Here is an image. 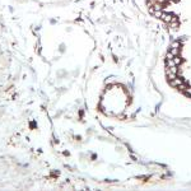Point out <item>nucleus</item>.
<instances>
[{"label": "nucleus", "mask_w": 191, "mask_h": 191, "mask_svg": "<svg viewBox=\"0 0 191 191\" xmlns=\"http://www.w3.org/2000/svg\"><path fill=\"white\" fill-rule=\"evenodd\" d=\"M182 83H185L182 78H175V79L170 80V84H171L172 87H178L180 84H182Z\"/></svg>", "instance_id": "obj_1"}, {"label": "nucleus", "mask_w": 191, "mask_h": 191, "mask_svg": "<svg viewBox=\"0 0 191 191\" xmlns=\"http://www.w3.org/2000/svg\"><path fill=\"white\" fill-rule=\"evenodd\" d=\"M171 47H181V43H180L178 41H175V42L171 43Z\"/></svg>", "instance_id": "obj_6"}, {"label": "nucleus", "mask_w": 191, "mask_h": 191, "mask_svg": "<svg viewBox=\"0 0 191 191\" xmlns=\"http://www.w3.org/2000/svg\"><path fill=\"white\" fill-rule=\"evenodd\" d=\"M183 92H185V94H187V96H190V97H191V87H187Z\"/></svg>", "instance_id": "obj_7"}, {"label": "nucleus", "mask_w": 191, "mask_h": 191, "mask_svg": "<svg viewBox=\"0 0 191 191\" xmlns=\"http://www.w3.org/2000/svg\"><path fill=\"white\" fill-rule=\"evenodd\" d=\"M152 14H153L155 18H161L162 14H163V12H162V10H152Z\"/></svg>", "instance_id": "obj_4"}, {"label": "nucleus", "mask_w": 191, "mask_h": 191, "mask_svg": "<svg viewBox=\"0 0 191 191\" xmlns=\"http://www.w3.org/2000/svg\"><path fill=\"white\" fill-rule=\"evenodd\" d=\"M173 61H175V64H176V66H178L180 64L182 63V59L180 57V56H175V57H173Z\"/></svg>", "instance_id": "obj_5"}, {"label": "nucleus", "mask_w": 191, "mask_h": 191, "mask_svg": "<svg viewBox=\"0 0 191 191\" xmlns=\"http://www.w3.org/2000/svg\"><path fill=\"white\" fill-rule=\"evenodd\" d=\"M172 18H173V15L170 14V13H163V14H162V17H161V19L163 20V22H166V23H170V22L172 20Z\"/></svg>", "instance_id": "obj_2"}, {"label": "nucleus", "mask_w": 191, "mask_h": 191, "mask_svg": "<svg viewBox=\"0 0 191 191\" xmlns=\"http://www.w3.org/2000/svg\"><path fill=\"white\" fill-rule=\"evenodd\" d=\"M180 50H181V47H171L170 48V52L173 56H180Z\"/></svg>", "instance_id": "obj_3"}]
</instances>
